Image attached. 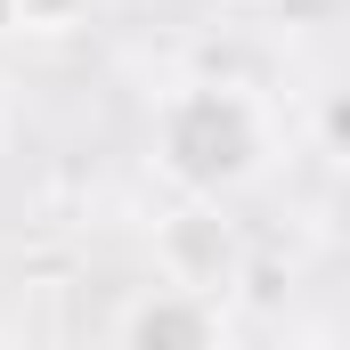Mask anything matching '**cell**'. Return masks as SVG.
<instances>
[{"label": "cell", "mask_w": 350, "mask_h": 350, "mask_svg": "<svg viewBox=\"0 0 350 350\" xmlns=\"http://www.w3.org/2000/svg\"><path fill=\"white\" fill-rule=\"evenodd\" d=\"M90 16V0H16V25L25 33H74Z\"/></svg>", "instance_id": "obj_4"}, {"label": "cell", "mask_w": 350, "mask_h": 350, "mask_svg": "<svg viewBox=\"0 0 350 350\" xmlns=\"http://www.w3.org/2000/svg\"><path fill=\"white\" fill-rule=\"evenodd\" d=\"M318 147L334 163H350V90H326L318 98Z\"/></svg>", "instance_id": "obj_5"}, {"label": "cell", "mask_w": 350, "mask_h": 350, "mask_svg": "<svg viewBox=\"0 0 350 350\" xmlns=\"http://www.w3.org/2000/svg\"><path fill=\"white\" fill-rule=\"evenodd\" d=\"M8 33H25V25H16V0H0V41H8Z\"/></svg>", "instance_id": "obj_6"}, {"label": "cell", "mask_w": 350, "mask_h": 350, "mask_svg": "<svg viewBox=\"0 0 350 350\" xmlns=\"http://www.w3.org/2000/svg\"><path fill=\"white\" fill-rule=\"evenodd\" d=\"M155 269H163V285L179 293H204V301H228L237 285H245V237H237V220L220 212V204H179L155 220Z\"/></svg>", "instance_id": "obj_2"}, {"label": "cell", "mask_w": 350, "mask_h": 350, "mask_svg": "<svg viewBox=\"0 0 350 350\" xmlns=\"http://www.w3.org/2000/svg\"><path fill=\"white\" fill-rule=\"evenodd\" d=\"M114 350H220V301L179 293V285H147V293H131Z\"/></svg>", "instance_id": "obj_3"}, {"label": "cell", "mask_w": 350, "mask_h": 350, "mask_svg": "<svg viewBox=\"0 0 350 350\" xmlns=\"http://www.w3.org/2000/svg\"><path fill=\"white\" fill-rule=\"evenodd\" d=\"M269 163V114L245 82H179L155 106V172L179 196L220 204Z\"/></svg>", "instance_id": "obj_1"}]
</instances>
